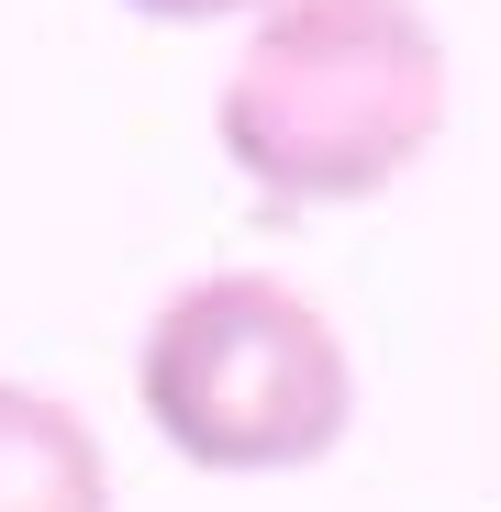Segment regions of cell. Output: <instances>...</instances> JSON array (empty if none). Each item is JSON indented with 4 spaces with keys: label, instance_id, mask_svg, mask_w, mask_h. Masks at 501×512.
<instances>
[{
    "label": "cell",
    "instance_id": "1",
    "mask_svg": "<svg viewBox=\"0 0 501 512\" xmlns=\"http://www.w3.org/2000/svg\"><path fill=\"white\" fill-rule=\"evenodd\" d=\"M446 34L424 0H268L234 45L212 134L279 212H357L446 145Z\"/></svg>",
    "mask_w": 501,
    "mask_h": 512
},
{
    "label": "cell",
    "instance_id": "2",
    "mask_svg": "<svg viewBox=\"0 0 501 512\" xmlns=\"http://www.w3.org/2000/svg\"><path fill=\"white\" fill-rule=\"evenodd\" d=\"M134 401L190 468L290 479L357 435V357L312 290L268 268H223L156 301L134 346Z\"/></svg>",
    "mask_w": 501,
    "mask_h": 512
},
{
    "label": "cell",
    "instance_id": "3",
    "mask_svg": "<svg viewBox=\"0 0 501 512\" xmlns=\"http://www.w3.org/2000/svg\"><path fill=\"white\" fill-rule=\"evenodd\" d=\"M0 512H112V457L90 412L34 379H0Z\"/></svg>",
    "mask_w": 501,
    "mask_h": 512
},
{
    "label": "cell",
    "instance_id": "4",
    "mask_svg": "<svg viewBox=\"0 0 501 512\" xmlns=\"http://www.w3.org/2000/svg\"><path fill=\"white\" fill-rule=\"evenodd\" d=\"M145 23H223V12H268V0H123Z\"/></svg>",
    "mask_w": 501,
    "mask_h": 512
}]
</instances>
